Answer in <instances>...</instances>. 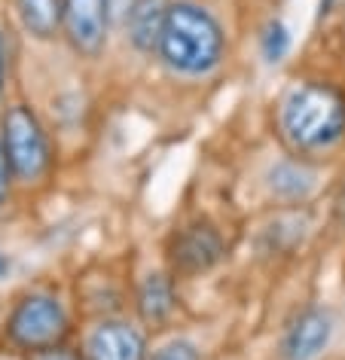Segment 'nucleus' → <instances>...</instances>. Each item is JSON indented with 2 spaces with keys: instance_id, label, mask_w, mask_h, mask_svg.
<instances>
[{
  "instance_id": "obj_6",
  "label": "nucleus",
  "mask_w": 345,
  "mask_h": 360,
  "mask_svg": "<svg viewBox=\"0 0 345 360\" xmlns=\"http://www.w3.org/2000/svg\"><path fill=\"white\" fill-rule=\"evenodd\" d=\"M333 336V318L327 309H306L290 323L281 339V357L284 360H315L324 354Z\"/></svg>"
},
{
  "instance_id": "obj_5",
  "label": "nucleus",
  "mask_w": 345,
  "mask_h": 360,
  "mask_svg": "<svg viewBox=\"0 0 345 360\" xmlns=\"http://www.w3.org/2000/svg\"><path fill=\"white\" fill-rule=\"evenodd\" d=\"M113 13L111 0H65V37L80 56L95 58L107 46Z\"/></svg>"
},
{
  "instance_id": "obj_3",
  "label": "nucleus",
  "mask_w": 345,
  "mask_h": 360,
  "mask_svg": "<svg viewBox=\"0 0 345 360\" xmlns=\"http://www.w3.org/2000/svg\"><path fill=\"white\" fill-rule=\"evenodd\" d=\"M0 143H4L6 159L13 165V174L19 180H28L31 184V180H37L49 168V141L31 107L15 104L4 113Z\"/></svg>"
},
{
  "instance_id": "obj_8",
  "label": "nucleus",
  "mask_w": 345,
  "mask_h": 360,
  "mask_svg": "<svg viewBox=\"0 0 345 360\" xmlns=\"http://www.w3.org/2000/svg\"><path fill=\"white\" fill-rule=\"evenodd\" d=\"M223 254V241L220 236L208 226V223H196V226H189L187 232H180L177 241H175V266L180 272L187 275H196V272H205V269H211L217 259Z\"/></svg>"
},
{
  "instance_id": "obj_17",
  "label": "nucleus",
  "mask_w": 345,
  "mask_h": 360,
  "mask_svg": "<svg viewBox=\"0 0 345 360\" xmlns=\"http://www.w3.org/2000/svg\"><path fill=\"white\" fill-rule=\"evenodd\" d=\"M138 4V0H111V13H113V19L125 25V19H129V13H132V6Z\"/></svg>"
},
{
  "instance_id": "obj_7",
  "label": "nucleus",
  "mask_w": 345,
  "mask_h": 360,
  "mask_svg": "<svg viewBox=\"0 0 345 360\" xmlns=\"http://www.w3.org/2000/svg\"><path fill=\"white\" fill-rule=\"evenodd\" d=\"M89 360H147L144 336L125 321H104L86 342Z\"/></svg>"
},
{
  "instance_id": "obj_9",
  "label": "nucleus",
  "mask_w": 345,
  "mask_h": 360,
  "mask_svg": "<svg viewBox=\"0 0 345 360\" xmlns=\"http://www.w3.org/2000/svg\"><path fill=\"white\" fill-rule=\"evenodd\" d=\"M15 13L34 40H52L65 31V0H15Z\"/></svg>"
},
{
  "instance_id": "obj_13",
  "label": "nucleus",
  "mask_w": 345,
  "mask_h": 360,
  "mask_svg": "<svg viewBox=\"0 0 345 360\" xmlns=\"http://www.w3.org/2000/svg\"><path fill=\"white\" fill-rule=\"evenodd\" d=\"M290 46V34L281 22H269L266 34H263V56L266 61H281L284 58V52Z\"/></svg>"
},
{
  "instance_id": "obj_11",
  "label": "nucleus",
  "mask_w": 345,
  "mask_h": 360,
  "mask_svg": "<svg viewBox=\"0 0 345 360\" xmlns=\"http://www.w3.org/2000/svg\"><path fill=\"white\" fill-rule=\"evenodd\" d=\"M315 186V174L308 171L303 162H278L275 168L269 171V190L272 195L278 199H287V202H296V199H306Z\"/></svg>"
},
{
  "instance_id": "obj_18",
  "label": "nucleus",
  "mask_w": 345,
  "mask_h": 360,
  "mask_svg": "<svg viewBox=\"0 0 345 360\" xmlns=\"http://www.w3.org/2000/svg\"><path fill=\"white\" fill-rule=\"evenodd\" d=\"M4 86H6V37L0 31V95H4Z\"/></svg>"
},
{
  "instance_id": "obj_1",
  "label": "nucleus",
  "mask_w": 345,
  "mask_h": 360,
  "mask_svg": "<svg viewBox=\"0 0 345 360\" xmlns=\"http://www.w3.org/2000/svg\"><path fill=\"white\" fill-rule=\"evenodd\" d=\"M278 122L299 153H324L345 138V95L327 83H296L281 98Z\"/></svg>"
},
{
  "instance_id": "obj_14",
  "label": "nucleus",
  "mask_w": 345,
  "mask_h": 360,
  "mask_svg": "<svg viewBox=\"0 0 345 360\" xmlns=\"http://www.w3.org/2000/svg\"><path fill=\"white\" fill-rule=\"evenodd\" d=\"M147 360H199V348L187 339H175V342H168V345H162L156 354Z\"/></svg>"
},
{
  "instance_id": "obj_15",
  "label": "nucleus",
  "mask_w": 345,
  "mask_h": 360,
  "mask_svg": "<svg viewBox=\"0 0 345 360\" xmlns=\"http://www.w3.org/2000/svg\"><path fill=\"white\" fill-rule=\"evenodd\" d=\"M28 360H86V357H80L77 351H70V348H65V345H52V348L31 351Z\"/></svg>"
},
{
  "instance_id": "obj_10",
  "label": "nucleus",
  "mask_w": 345,
  "mask_h": 360,
  "mask_svg": "<svg viewBox=\"0 0 345 360\" xmlns=\"http://www.w3.org/2000/svg\"><path fill=\"white\" fill-rule=\"evenodd\" d=\"M162 25H165V6L159 0H138L132 6L129 19H125V31H129L132 46L138 52H156Z\"/></svg>"
},
{
  "instance_id": "obj_16",
  "label": "nucleus",
  "mask_w": 345,
  "mask_h": 360,
  "mask_svg": "<svg viewBox=\"0 0 345 360\" xmlns=\"http://www.w3.org/2000/svg\"><path fill=\"white\" fill-rule=\"evenodd\" d=\"M10 177H15V174H13V165H10V159H6V150H4V143H0V208H4L6 195H10Z\"/></svg>"
},
{
  "instance_id": "obj_2",
  "label": "nucleus",
  "mask_w": 345,
  "mask_h": 360,
  "mask_svg": "<svg viewBox=\"0 0 345 360\" xmlns=\"http://www.w3.org/2000/svg\"><path fill=\"white\" fill-rule=\"evenodd\" d=\"M223 28L208 10L187 0L165 4V25L159 37V58L184 77H205L223 61Z\"/></svg>"
},
{
  "instance_id": "obj_4",
  "label": "nucleus",
  "mask_w": 345,
  "mask_h": 360,
  "mask_svg": "<svg viewBox=\"0 0 345 360\" xmlns=\"http://www.w3.org/2000/svg\"><path fill=\"white\" fill-rule=\"evenodd\" d=\"M10 342L19 345L22 351H40L61 345L68 333V314L61 309L56 296L46 293H31L15 305L10 323H6Z\"/></svg>"
},
{
  "instance_id": "obj_12",
  "label": "nucleus",
  "mask_w": 345,
  "mask_h": 360,
  "mask_svg": "<svg viewBox=\"0 0 345 360\" xmlns=\"http://www.w3.org/2000/svg\"><path fill=\"white\" fill-rule=\"evenodd\" d=\"M138 309L144 321H165L175 309V287L165 275H147L138 290Z\"/></svg>"
}]
</instances>
